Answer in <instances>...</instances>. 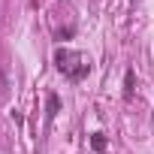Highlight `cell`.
I'll return each mask as SVG.
<instances>
[{
	"instance_id": "4",
	"label": "cell",
	"mask_w": 154,
	"mask_h": 154,
	"mask_svg": "<svg viewBox=\"0 0 154 154\" xmlns=\"http://www.w3.org/2000/svg\"><path fill=\"white\" fill-rule=\"evenodd\" d=\"M91 142H94V148H103V145H106V139H103V133H94V139H91Z\"/></svg>"
},
{
	"instance_id": "1",
	"label": "cell",
	"mask_w": 154,
	"mask_h": 154,
	"mask_svg": "<svg viewBox=\"0 0 154 154\" xmlns=\"http://www.w3.org/2000/svg\"><path fill=\"white\" fill-rule=\"evenodd\" d=\"M54 63H57V69L63 75H69L72 82L85 79V75L91 72V57H85L79 51H69V48H57L54 51Z\"/></svg>"
},
{
	"instance_id": "2",
	"label": "cell",
	"mask_w": 154,
	"mask_h": 154,
	"mask_svg": "<svg viewBox=\"0 0 154 154\" xmlns=\"http://www.w3.org/2000/svg\"><path fill=\"white\" fill-rule=\"evenodd\" d=\"M133 94V69H127V88H124V97Z\"/></svg>"
},
{
	"instance_id": "3",
	"label": "cell",
	"mask_w": 154,
	"mask_h": 154,
	"mask_svg": "<svg viewBox=\"0 0 154 154\" xmlns=\"http://www.w3.org/2000/svg\"><path fill=\"white\" fill-rule=\"evenodd\" d=\"M48 115H57V94L48 97Z\"/></svg>"
}]
</instances>
